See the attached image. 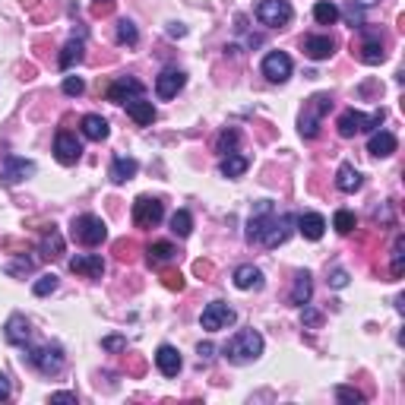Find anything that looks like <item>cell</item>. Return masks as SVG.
Here are the masks:
<instances>
[{"label":"cell","instance_id":"cell-1","mask_svg":"<svg viewBox=\"0 0 405 405\" xmlns=\"http://www.w3.org/2000/svg\"><path fill=\"white\" fill-rule=\"evenodd\" d=\"M222 355H225L232 364H250V361H256L263 355V336L256 330H241L238 336L222 348Z\"/></svg>","mask_w":405,"mask_h":405},{"label":"cell","instance_id":"cell-2","mask_svg":"<svg viewBox=\"0 0 405 405\" xmlns=\"http://www.w3.org/2000/svg\"><path fill=\"white\" fill-rule=\"evenodd\" d=\"M330 108H332V98L326 95V92H320V95H314L310 102H304V111H301V117H298V130L304 140H314V136L320 133V120Z\"/></svg>","mask_w":405,"mask_h":405},{"label":"cell","instance_id":"cell-3","mask_svg":"<svg viewBox=\"0 0 405 405\" xmlns=\"http://www.w3.org/2000/svg\"><path fill=\"white\" fill-rule=\"evenodd\" d=\"M70 232H73V241H79L83 247H98V244L108 238V225L98 216H92V212L76 216L73 225H70Z\"/></svg>","mask_w":405,"mask_h":405},{"label":"cell","instance_id":"cell-4","mask_svg":"<svg viewBox=\"0 0 405 405\" xmlns=\"http://www.w3.org/2000/svg\"><path fill=\"white\" fill-rule=\"evenodd\" d=\"M383 117H386V111L383 108H377L374 114H361V111H346L342 117H339V136H355V133H364V130H377L383 124Z\"/></svg>","mask_w":405,"mask_h":405},{"label":"cell","instance_id":"cell-5","mask_svg":"<svg viewBox=\"0 0 405 405\" xmlns=\"http://www.w3.org/2000/svg\"><path fill=\"white\" fill-rule=\"evenodd\" d=\"M29 364L35 370H41L45 377L51 374H60L64 370V348L60 346H38V348H29Z\"/></svg>","mask_w":405,"mask_h":405},{"label":"cell","instance_id":"cell-6","mask_svg":"<svg viewBox=\"0 0 405 405\" xmlns=\"http://www.w3.org/2000/svg\"><path fill=\"white\" fill-rule=\"evenodd\" d=\"M292 3L288 0H260V7H256V19L263 26H270V29H282V26L292 23Z\"/></svg>","mask_w":405,"mask_h":405},{"label":"cell","instance_id":"cell-7","mask_svg":"<svg viewBox=\"0 0 405 405\" xmlns=\"http://www.w3.org/2000/svg\"><path fill=\"white\" fill-rule=\"evenodd\" d=\"M234 320H238V314L228 308L225 301H212V304H206V310H202V317H200V323H202V330L206 332L228 330Z\"/></svg>","mask_w":405,"mask_h":405},{"label":"cell","instance_id":"cell-8","mask_svg":"<svg viewBox=\"0 0 405 405\" xmlns=\"http://www.w3.org/2000/svg\"><path fill=\"white\" fill-rule=\"evenodd\" d=\"M165 216V206L156 200V196H136L133 202V222L136 228H156Z\"/></svg>","mask_w":405,"mask_h":405},{"label":"cell","instance_id":"cell-9","mask_svg":"<svg viewBox=\"0 0 405 405\" xmlns=\"http://www.w3.org/2000/svg\"><path fill=\"white\" fill-rule=\"evenodd\" d=\"M263 76L270 83H285L288 76H292V57L285 51H270L263 57Z\"/></svg>","mask_w":405,"mask_h":405},{"label":"cell","instance_id":"cell-10","mask_svg":"<svg viewBox=\"0 0 405 405\" xmlns=\"http://www.w3.org/2000/svg\"><path fill=\"white\" fill-rule=\"evenodd\" d=\"M54 156H57L60 165H76V162H79V156H83V143L76 140V133L60 130L57 140H54Z\"/></svg>","mask_w":405,"mask_h":405},{"label":"cell","instance_id":"cell-11","mask_svg":"<svg viewBox=\"0 0 405 405\" xmlns=\"http://www.w3.org/2000/svg\"><path fill=\"white\" fill-rule=\"evenodd\" d=\"M292 225H294L292 216H272L266 232H263V238H260V244L263 247H270V250L279 247V244H285L288 234H292Z\"/></svg>","mask_w":405,"mask_h":405},{"label":"cell","instance_id":"cell-12","mask_svg":"<svg viewBox=\"0 0 405 405\" xmlns=\"http://www.w3.org/2000/svg\"><path fill=\"white\" fill-rule=\"evenodd\" d=\"M108 98H111L114 105H127L133 98H143V83L133 79V76H120V79H114L108 86Z\"/></svg>","mask_w":405,"mask_h":405},{"label":"cell","instance_id":"cell-13","mask_svg":"<svg viewBox=\"0 0 405 405\" xmlns=\"http://www.w3.org/2000/svg\"><path fill=\"white\" fill-rule=\"evenodd\" d=\"M32 174H35V162H26V158L7 156V162H3V171H0V180H3L7 187H13V184H23L26 178H32Z\"/></svg>","mask_w":405,"mask_h":405},{"label":"cell","instance_id":"cell-14","mask_svg":"<svg viewBox=\"0 0 405 405\" xmlns=\"http://www.w3.org/2000/svg\"><path fill=\"white\" fill-rule=\"evenodd\" d=\"M70 272L86 276V279H102L105 276V260L98 254H76L73 260H70Z\"/></svg>","mask_w":405,"mask_h":405},{"label":"cell","instance_id":"cell-15","mask_svg":"<svg viewBox=\"0 0 405 405\" xmlns=\"http://www.w3.org/2000/svg\"><path fill=\"white\" fill-rule=\"evenodd\" d=\"M184 83H187V76L180 73V70H162L156 79V95L158 98H174L180 89H184Z\"/></svg>","mask_w":405,"mask_h":405},{"label":"cell","instance_id":"cell-16","mask_svg":"<svg viewBox=\"0 0 405 405\" xmlns=\"http://www.w3.org/2000/svg\"><path fill=\"white\" fill-rule=\"evenodd\" d=\"M156 368L162 370L165 377H178L180 368H184V361H180V352L174 346H158L156 352Z\"/></svg>","mask_w":405,"mask_h":405},{"label":"cell","instance_id":"cell-17","mask_svg":"<svg viewBox=\"0 0 405 405\" xmlns=\"http://www.w3.org/2000/svg\"><path fill=\"white\" fill-rule=\"evenodd\" d=\"M332 51H336L332 35H308L304 38V54H308L310 60H326V57H332Z\"/></svg>","mask_w":405,"mask_h":405},{"label":"cell","instance_id":"cell-18","mask_svg":"<svg viewBox=\"0 0 405 405\" xmlns=\"http://www.w3.org/2000/svg\"><path fill=\"white\" fill-rule=\"evenodd\" d=\"M3 336H7L10 346H26V342H29V336H32L29 320H26L23 314H13L7 320V326H3Z\"/></svg>","mask_w":405,"mask_h":405},{"label":"cell","instance_id":"cell-19","mask_svg":"<svg viewBox=\"0 0 405 405\" xmlns=\"http://www.w3.org/2000/svg\"><path fill=\"white\" fill-rule=\"evenodd\" d=\"M396 146H399V140L390 130H374V133H370V143H368V152L377 158H386L396 152Z\"/></svg>","mask_w":405,"mask_h":405},{"label":"cell","instance_id":"cell-20","mask_svg":"<svg viewBox=\"0 0 405 405\" xmlns=\"http://www.w3.org/2000/svg\"><path fill=\"white\" fill-rule=\"evenodd\" d=\"M358 57L364 60V64H380V60L386 57V51H383V38L374 35V32H364V41L358 45Z\"/></svg>","mask_w":405,"mask_h":405},{"label":"cell","instance_id":"cell-21","mask_svg":"<svg viewBox=\"0 0 405 405\" xmlns=\"http://www.w3.org/2000/svg\"><path fill=\"white\" fill-rule=\"evenodd\" d=\"M234 285L241 292H256V288H263V272L256 266H250V263H244V266L234 270Z\"/></svg>","mask_w":405,"mask_h":405},{"label":"cell","instance_id":"cell-22","mask_svg":"<svg viewBox=\"0 0 405 405\" xmlns=\"http://www.w3.org/2000/svg\"><path fill=\"white\" fill-rule=\"evenodd\" d=\"M298 232L308 241H320L323 232H326V218H323L320 212H304V216L298 218Z\"/></svg>","mask_w":405,"mask_h":405},{"label":"cell","instance_id":"cell-23","mask_svg":"<svg viewBox=\"0 0 405 405\" xmlns=\"http://www.w3.org/2000/svg\"><path fill=\"white\" fill-rule=\"evenodd\" d=\"M136 171H140V162H136V158H127V156H117L111 162V180L114 184H127L130 178H136Z\"/></svg>","mask_w":405,"mask_h":405},{"label":"cell","instance_id":"cell-24","mask_svg":"<svg viewBox=\"0 0 405 405\" xmlns=\"http://www.w3.org/2000/svg\"><path fill=\"white\" fill-rule=\"evenodd\" d=\"M108 120L102 117V114H86L83 117V136L86 140H92V143H102V140H108Z\"/></svg>","mask_w":405,"mask_h":405},{"label":"cell","instance_id":"cell-25","mask_svg":"<svg viewBox=\"0 0 405 405\" xmlns=\"http://www.w3.org/2000/svg\"><path fill=\"white\" fill-rule=\"evenodd\" d=\"M38 250H41V256L45 260H57L60 254H64V234L57 232V228H48L45 234H41V244H38Z\"/></svg>","mask_w":405,"mask_h":405},{"label":"cell","instance_id":"cell-26","mask_svg":"<svg viewBox=\"0 0 405 405\" xmlns=\"http://www.w3.org/2000/svg\"><path fill=\"white\" fill-rule=\"evenodd\" d=\"M310 294H314L310 272H298V276H294V288H292V304H294V308H308Z\"/></svg>","mask_w":405,"mask_h":405},{"label":"cell","instance_id":"cell-27","mask_svg":"<svg viewBox=\"0 0 405 405\" xmlns=\"http://www.w3.org/2000/svg\"><path fill=\"white\" fill-rule=\"evenodd\" d=\"M336 187L342 190V194H355V190L361 187V171L355 165H339V171H336Z\"/></svg>","mask_w":405,"mask_h":405},{"label":"cell","instance_id":"cell-28","mask_svg":"<svg viewBox=\"0 0 405 405\" xmlns=\"http://www.w3.org/2000/svg\"><path fill=\"white\" fill-rule=\"evenodd\" d=\"M127 114L140 124V127H149L152 120H156V108H152V102H146V98H133V102H127Z\"/></svg>","mask_w":405,"mask_h":405},{"label":"cell","instance_id":"cell-29","mask_svg":"<svg viewBox=\"0 0 405 405\" xmlns=\"http://www.w3.org/2000/svg\"><path fill=\"white\" fill-rule=\"evenodd\" d=\"M250 168L247 156H238V152H232V156L222 158V178H241V174Z\"/></svg>","mask_w":405,"mask_h":405},{"label":"cell","instance_id":"cell-30","mask_svg":"<svg viewBox=\"0 0 405 405\" xmlns=\"http://www.w3.org/2000/svg\"><path fill=\"white\" fill-rule=\"evenodd\" d=\"M174 254H178V250H174L171 241H156V244L149 247V266H162V263H171Z\"/></svg>","mask_w":405,"mask_h":405},{"label":"cell","instance_id":"cell-31","mask_svg":"<svg viewBox=\"0 0 405 405\" xmlns=\"http://www.w3.org/2000/svg\"><path fill=\"white\" fill-rule=\"evenodd\" d=\"M314 19L320 26H332L339 19V7L336 3H330V0H317L314 3Z\"/></svg>","mask_w":405,"mask_h":405},{"label":"cell","instance_id":"cell-32","mask_svg":"<svg viewBox=\"0 0 405 405\" xmlns=\"http://www.w3.org/2000/svg\"><path fill=\"white\" fill-rule=\"evenodd\" d=\"M79 60H83V41L73 38V41L64 45V54H60V70H70L73 64H79Z\"/></svg>","mask_w":405,"mask_h":405},{"label":"cell","instance_id":"cell-33","mask_svg":"<svg viewBox=\"0 0 405 405\" xmlns=\"http://www.w3.org/2000/svg\"><path fill=\"white\" fill-rule=\"evenodd\" d=\"M171 232L178 234V238H187V234L194 232V216H190L187 209H178L171 216Z\"/></svg>","mask_w":405,"mask_h":405},{"label":"cell","instance_id":"cell-34","mask_svg":"<svg viewBox=\"0 0 405 405\" xmlns=\"http://www.w3.org/2000/svg\"><path fill=\"white\" fill-rule=\"evenodd\" d=\"M355 225H358V218H355V212H348V209H339L336 216H332V228H336L339 234H352Z\"/></svg>","mask_w":405,"mask_h":405},{"label":"cell","instance_id":"cell-35","mask_svg":"<svg viewBox=\"0 0 405 405\" xmlns=\"http://www.w3.org/2000/svg\"><path fill=\"white\" fill-rule=\"evenodd\" d=\"M136 41H140L136 26L130 23V19H120V23H117V45H130V48H133Z\"/></svg>","mask_w":405,"mask_h":405},{"label":"cell","instance_id":"cell-36","mask_svg":"<svg viewBox=\"0 0 405 405\" xmlns=\"http://www.w3.org/2000/svg\"><path fill=\"white\" fill-rule=\"evenodd\" d=\"M238 140H241L238 130H225V133L218 136V152H222V156H232L234 146H238Z\"/></svg>","mask_w":405,"mask_h":405},{"label":"cell","instance_id":"cell-37","mask_svg":"<svg viewBox=\"0 0 405 405\" xmlns=\"http://www.w3.org/2000/svg\"><path fill=\"white\" fill-rule=\"evenodd\" d=\"M54 288H57V276H54V272H48V276H41L35 285H32V292H35L38 298H45V294H51Z\"/></svg>","mask_w":405,"mask_h":405},{"label":"cell","instance_id":"cell-38","mask_svg":"<svg viewBox=\"0 0 405 405\" xmlns=\"http://www.w3.org/2000/svg\"><path fill=\"white\" fill-rule=\"evenodd\" d=\"M402 256H405V238L399 234L396 244H393V276H402Z\"/></svg>","mask_w":405,"mask_h":405},{"label":"cell","instance_id":"cell-39","mask_svg":"<svg viewBox=\"0 0 405 405\" xmlns=\"http://www.w3.org/2000/svg\"><path fill=\"white\" fill-rule=\"evenodd\" d=\"M83 92H86V83L79 76H67V79H64V95L76 98V95H83Z\"/></svg>","mask_w":405,"mask_h":405},{"label":"cell","instance_id":"cell-40","mask_svg":"<svg viewBox=\"0 0 405 405\" xmlns=\"http://www.w3.org/2000/svg\"><path fill=\"white\" fill-rule=\"evenodd\" d=\"M336 399H339V402H364V393L352 390V386H339V390H336Z\"/></svg>","mask_w":405,"mask_h":405},{"label":"cell","instance_id":"cell-41","mask_svg":"<svg viewBox=\"0 0 405 405\" xmlns=\"http://www.w3.org/2000/svg\"><path fill=\"white\" fill-rule=\"evenodd\" d=\"M346 19L355 26V29H364V13H361L358 3H348L346 7Z\"/></svg>","mask_w":405,"mask_h":405},{"label":"cell","instance_id":"cell-42","mask_svg":"<svg viewBox=\"0 0 405 405\" xmlns=\"http://www.w3.org/2000/svg\"><path fill=\"white\" fill-rule=\"evenodd\" d=\"M330 285H332V288H346V285H348V272H346V270H336V272L330 276Z\"/></svg>","mask_w":405,"mask_h":405},{"label":"cell","instance_id":"cell-43","mask_svg":"<svg viewBox=\"0 0 405 405\" xmlns=\"http://www.w3.org/2000/svg\"><path fill=\"white\" fill-rule=\"evenodd\" d=\"M10 272H13V276H19V272H32V260H19V263H10Z\"/></svg>","mask_w":405,"mask_h":405},{"label":"cell","instance_id":"cell-44","mask_svg":"<svg viewBox=\"0 0 405 405\" xmlns=\"http://www.w3.org/2000/svg\"><path fill=\"white\" fill-rule=\"evenodd\" d=\"M102 346H105V348H111V352H117V348H124L127 342H124V339H117V336H108L105 342H102Z\"/></svg>","mask_w":405,"mask_h":405},{"label":"cell","instance_id":"cell-45","mask_svg":"<svg viewBox=\"0 0 405 405\" xmlns=\"http://www.w3.org/2000/svg\"><path fill=\"white\" fill-rule=\"evenodd\" d=\"M10 399V380H7V374H0V402H7Z\"/></svg>","mask_w":405,"mask_h":405},{"label":"cell","instance_id":"cell-46","mask_svg":"<svg viewBox=\"0 0 405 405\" xmlns=\"http://www.w3.org/2000/svg\"><path fill=\"white\" fill-rule=\"evenodd\" d=\"M51 402H70V405H73L76 396H73V393H51Z\"/></svg>","mask_w":405,"mask_h":405},{"label":"cell","instance_id":"cell-47","mask_svg":"<svg viewBox=\"0 0 405 405\" xmlns=\"http://www.w3.org/2000/svg\"><path fill=\"white\" fill-rule=\"evenodd\" d=\"M196 355H200V361H209V358H212V346H209V342H200Z\"/></svg>","mask_w":405,"mask_h":405},{"label":"cell","instance_id":"cell-48","mask_svg":"<svg viewBox=\"0 0 405 405\" xmlns=\"http://www.w3.org/2000/svg\"><path fill=\"white\" fill-rule=\"evenodd\" d=\"M168 35L180 38V35H187V29H184V26H180V23H171V26H168Z\"/></svg>","mask_w":405,"mask_h":405},{"label":"cell","instance_id":"cell-49","mask_svg":"<svg viewBox=\"0 0 405 405\" xmlns=\"http://www.w3.org/2000/svg\"><path fill=\"white\" fill-rule=\"evenodd\" d=\"M304 323H308V326H317V323H320V314H314V310H304Z\"/></svg>","mask_w":405,"mask_h":405},{"label":"cell","instance_id":"cell-50","mask_svg":"<svg viewBox=\"0 0 405 405\" xmlns=\"http://www.w3.org/2000/svg\"><path fill=\"white\" fill-rule=\"evenodd\" d=\"M111 10V0H95V13H108Z\"/></svg>","mask_w":405,"mask_h":405},{"label":"cell","instance_id":"cell-51","mask_svg":"<svg viewBox=\"0 0 405 405\" xmlns=\"http://www.w3.org/2000/svg\"><path fill=\"white\" fill-rule=\"evenodd\" d=\"M352 3H358V7H361V10H368V7H374L377 0H352Z\"/></svg>","mask_w":405,"mask_h":405}]
</instances>
